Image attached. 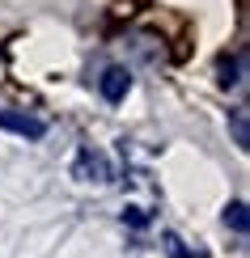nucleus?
<instances>
[{
	"mask_svg": "<svg viewBox=\"0 0 250 258\" xmlns=\"http://www.w3.org/2000/svg\"><path fill=\"white\" fill-rule=\"evenodd\" d=\"M0 132H13L21 140H42L47 136V123L26 114V110H0Z\"/></svg>",
	"mask_w": 250,
	"mask_h": 258,
	"instance_id": "1",
	"label": "nucleus"
},
{
	"mask_svg": "<svg viewBox=\"0 0 250 258\" xmlns=\"http://www.w3.org/2000/svg\"><path fill=\"white\" fill-rule=\"evenodd\" d=\"M72 178H81V182H111V165H106V157L97 153V148H89V144H85L81 153H77Z\"/></svg>",
	"mask_w": 250,
	"mask_h": 258,
	"instance_id": "2",
	"label": "nucleus"
},
{
	"mask_svg": "<svg viewBox=\"0 0 250 258\" xmlns=\"http://www.w3.org/2000/svg\"><path fill=\"white\" fill-rule=\"evenodd\" d=\"M97 89H102L106 102H123L127 89H132V72L127 68H106L102 77H97Z\"/></svg>",
	"mask_w": 250,
	"mask_h": 258,
	"instance_id": "3",
	"label": "nucleus"
},
{
	"mask_svg": "<svg viewBox=\"0 0 250 258\" xmlns=\"http://www.w3.org/2000/svg\"><path fill=\"white\" fill-rule=\"evenodd\" d=\"M237 81H242V55H221V63H216V85L229 89Z\"/></svg>",
	"mask_w": 250,
	"mask_h": 258,
	"instance_id": "4",
	"label": "nucleus"
},
{
	"mask_svg": "<svg viewBox=\"0 0 250 258\" xmlns=\"http://www.w3.org/2000/svg\"><path fill=\"white\" fill-rule=\"evenodd\" d=\"M229 132L237 148H250V123H246V106H233L229 110Z\"/></svg>",
	"mask_w": 250,
	"mask_h": 258,
	"instance_id": "5",
	"label": "nucleus"
},
{
	"mask_svg": "<svg viewBox=\"0 0 250 258\" xmlns=\"http://www.w3.org/2000/svg\"><path fill=\"white\" fill-rule=\"evenodd\" d=\"M225 224L237 233V237H246V229H250V216H246V203L242 199H233L229 208H225Z\"/></svg>",
	"mask_w": 250,
	"mask_h": 258,
	"instance_id": "6",
	"label": "nucleus"
},
{
	"mask_svg": "<svg viewBox=\"0 0 250 258\" xmlns=\"http://www.w3.org/2000/svg\"><path fill=\"white\" fill-rule=\"evenodd\" d=\"M161 245H166V254H170V258H195L187 245H182L178 233H161Z\"/></svg>",
	"mask_w": 250,
	"mask_h": 258,
	"instance_id": "7",
	"label": "nucleus"
},
{
	"mask_svg": "<svg viewBox=\"0 0 250 258\" xmlns=\"http://www.w3.org/2000/svg\"><path fill=\"white\" fill-rule=\"evenodd\" d=\"M123 224H132V229H144V224H148V212H144V208H123Z\"/></svg>",
	"mask_w": 250,
	"mask_h": 258,
	"instance_id": "8",
	"label": "nucleus"
}]
</instances>
